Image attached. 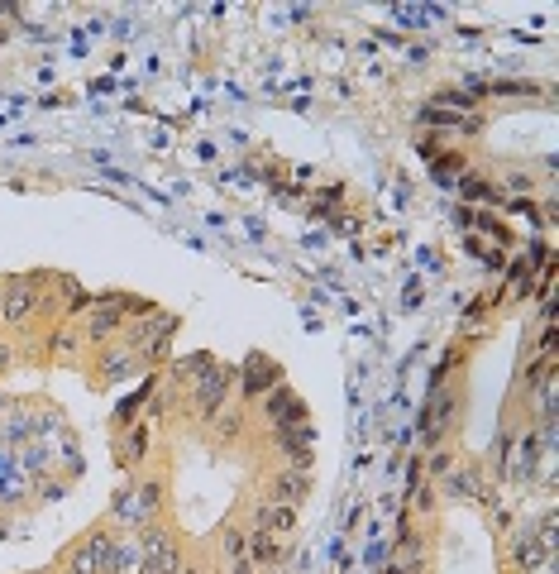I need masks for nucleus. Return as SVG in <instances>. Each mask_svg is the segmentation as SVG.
<instances>
[{
  "mask_svg": "<svg viewBox=\"0 0 559 574\" xmlns=\"http://www.w3.org/2000/svg\"><path fill=\"white\" fill-rule=\"evenodd\" d=\"M230 388H235V378H230V369H215V364H206L201 369V378L196 383H187V407H192L196 417L211 421L220 407H225V398H230Z\"/></svg>",
  "mask_w": 559,
  "mask_h": 574,
  "instance_id": "1",
  "label": "nucleus"
},
{
  "mask_svg": "<svg viewBox=\"0 0 559 574\" xmlns=\"http://www.w3.org/2000/svg\"><path fill=\"white\" fill-rule=\"evenodd\" d=\"M139 574H182V551L168 531L149 527L139 536Z\"/></svg>",
  "mask_w": 559,
  "mask_h": 574,
  "instance_id": "2",
  "label": "nucleus"
},
{
  "mask_svg": "<svg viewBox=\"0 0 559 574\" xmlns=\"http://www.w3.org/2000/svg\"><path fill=\"white\" fill-rule=\"evenodd\" d=\"M254 531H263V536H273V541H287L292 531H297V508H282V503H258L254 508Z\"/></svg>",
  "mask_w": 559,
  "mask_h": 574,
  "instance_id": "3",
  "label": "nucleus"
},
{
  "mask_svg": "<svg viewBox=\"0 0 559 574\" xmlns=\"http://www.w3.org/2000/svg\"><path fill=\"white\" fill-rule=\"evenodd\" d=\"M120 326H125V307H115V302H91V316H86V340H91V345L110 340Z\"/></svg>",
  "mask_w": 559,
  "mask_h": 574,
  "instance_id": "4",
  "label": "nucleus"
},
{
  "mask_svg": "<svg viewBox=\"0 0 559 574\" xmlns=\"http://www.w3.org/2000/svg\"><path fill=\"white\" fill-rule=\"evenodd\" d=\"M531 469H536V436L521 431V436H512V455L502 460V474L521 484V479H531Z\"/></svg>",
  "mask_w": 559,
  "mask_h": 574,
  "instance_id": "5",
  "label": "nucleus"
},
{
  "mask_svg": "<svg viewBox=\"0 0 559 574\" xmlns=\"http://www.w3.org/2000/svg\"><path fill=\"white\" fill-rule=\"evenodd\" d=\"M306 488H311V479H306V474H297V469H278V474H273V484H268V503L297 508L301 498H306Z\"/></svg>",
  "mask_w": 559,
  "mask_h": 574,
  "instance_id": "6",
  "label": "nucleus"
},
{
  "mask_svg": "<svg viewBox=\"0 0 559 574\" xmlns=\"http://www.w3.org/2000/svg\"><path fill=\"white\" fill-rule=\"evenodd\" d=\"M115 455H120V464L144 460V455H149V426H144V421H129L125 431H120V441H115Z\"/></svg>",
  "mask_w": 559,
  "mask_h": 574,
  "instance_id": "7",
  "label": "nucleus"
},
{
  "mask_svg": "<svg viewBox=\"0 0 559 574\" xmlns=\"http://www.w3.org/2000/svg\"><path fill=\"white\" fill-rule=\"evenodd\" d=\"M163 493H168V484H163V479H144V484L134 488V498H139V512H144V522H153V517L163 512Z\"/></svg>",
  "mask_w": 559,
  "mask_h": 574,
  "instance_id": "8",
  "label": "nucleus"
},
{
  "mask_svg": "<svg viewBox=\"0 0 559 574\" xmlns=\"http://www.w3.org/2000/svg\"><path fill=\"white\" fill-rule=\"evenodd\" d=\"M29 316H34V292H29V287H15L10 302H5V321H10V326H24Z\"/></svg>",
  "mask_w": 559,
  "mask_h": 574,
  "instance_id": "9",
  "label": "nucleus"
},
{
  "mask_svg": "<svg viewBox=\"0 0 559 574\" xmlns=\"http://www.w3.org/2000/svg\"><path fill=\"white\" fill-rule=\"evenodd\" d=\"M215 436H220V445H235L239 436H244V412H215Z\"/></svg>",
  "mask_w": 559,
  "mask_h": 574,
  "instance_id": "10",
  "label": "nucleus"
},
{
  "mask_svg": "<svg viewBox=\"0 0 559 574\" xmlns=\"http://www.w3.org/2000/svg\"><path fill=\"white\" fill-rule=\"evenodd\" d=\"M134 364H139V359H134L129 350H110V354H106V364H101V378H106V383H115V378L134 374Z\"/></svg>",
  "mask_w": 559,
  "mask_h": 574,
  "instance_id": "11",
  "label": "nucleus"
},
{
  "mask_svg": "<svg viewBox=\"0 0 559 574\" xmlns=\"http://www.w3.org/2000/svg\"><path fill=\"white\" fill-rule=\"evenodd\" d=\"M244 546H249V531H220V555L225 560H244Z\"/></svg>",
  "mask_w": 559,
  "mask_h": 574,
  "instance_id": "12",
  "label": "nucleus"
}]
</instances>
